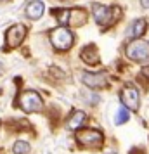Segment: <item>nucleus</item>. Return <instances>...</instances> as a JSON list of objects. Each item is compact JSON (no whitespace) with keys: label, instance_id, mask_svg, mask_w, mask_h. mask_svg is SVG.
Returning <instances> with one entry per match:
<instances>
[{"label":"nucleus","instance_id":"1","mask_svg":"<svg viewBox=\"0 0 149 154\" xmlns=\"http://www.w3.org/2000/svg\"><path fill=\"white\" fill-rule=\"evenodd\" d=\"M92 16L99 26L107 28L121 17V9L116 7V5L106 7V5H101V4H92Z\"/></svg>","mask_w":149,"mask_h":154},{"label":"nucleus","instance_id":"2","mask_svg":"<svg viewBox=\"0 0 149 154\" xmlns=\"http://www.w3.org/2000/svg\"><path fill=\"white\" fill-rule=\"evenodd\" d=\"M50 43L54 45L56 50H61V52H66L73 47V42H75V35L73 31L68 29L66 26H59V28H54L49 33Z\"/></svg>","mask_w":149,"mask_h":154},{"label":"nucleus","instance_id":"3","mask_svg":"<svg viewBox=\"0 0 149 154\" xmlns=\"http://www.w3.org/2000/svg\"><path fill=\"white\" fill-rule=\"evenodd\" d=\"M125 54L130 61L139 64H147L149 63V42L135 38L134 42H130L125 47Z\"/></svg>","mask_w":149,"mask_h":154},{"label":"nucleus","instance_id":"4","mask_svg":"<svg viewBox=\"0 0 149 154\" xmlns=\"http://www.w3.org/2000/svg\"><path fill=\"white\" fill-rule=\"evenodd\" d=\"M19 107L24 112H40L43 109V100L35 90H24L19 97Z\"/></svg>","mask_w":149,"mask_h":154},{"label":"nucleus","instance_id":"5","mask_svg":"<svg viewBox=\"0 0 149 154\" xmlns=\"http://www.w3.org/2000/svg\"><path fill=\"white\" fill-rule=\"evenodd\" d=\"M76 139L82 146H87L90 149H99L104 144V135L99 130L94 128H85V130H78L76 132Z\"/></svg>","mask_w":149,"mask_h":154},{"label":"nucleus","instance_id":"6","mask_svg":"<svg viewBox=\"0 0 149 154\" xmlns=\"http://www.w3.org/2000/svg\"><path fill=\"white\" fill-rule=\"evenodd\" d=\"M120 99H121V104L128 107L130 111H139L141 107V94L137 90L135 85L127 83L120 92Z\"/></svg>","mask_w":149,"mask_h":154},{"label":"nucleus","instance_id":"7","mask_svg":"<svg viewBox=\"0 0 149 154\" xmlns=\"http://www.w3.org/2000/svg\"><path fill=\"white\" fill-rule=\"evenodd\" d=\"M24 38H26V26H24V24H12V26L5 31L7 49H16V47H19Z\"/></svg>","mask_w":149,"mask_h":154},{"label":"nucleus","instance_id":"8","mask_svg":"<svg viewBox=\"0 0 149 154\" xmlns=\"http://www.w3.org/2000/svg\"><path fill=\"white\" fill-rule=\"evenodd\" d=\"M82 82H83L85 87L97 90V88H104L107 85V78L104 73H83L82 75Z\"/></svg>","mask_w":149,"mask_h":154},{"label":"nucleus","instance_id":"9","mask_svg":"<svg viewBox=\"0 0 149 154\" xmlns=\"http://www.w3.org/2000/svg\"><path fill=\"white\" fill-rule=\"evenodd\" d=\"M87 21H88V14L83 9H70V12H68V26L80 28V26L87 24Z\"/></svg>","mask_w":149,"mask_h":154},{"label":"nucleus","instance_id":"10","mask_svg":"<svg viewBox=\"0 0 149 154\" xmlns=\"http://www.w3.org/2000/svg\"><path fill=\"white\" fill-rule=\"evenodd\" d=\"M87 112L85 111H75L71 114L68 121H66V126H68V130H73V132H78L82 126L87 123Z\"/></svg>","mask_w":149,"mask_h":154},{"label":"nucleus","instance_id":"11","mask_svg":"<svg viewBox=\"0 0 149 154\" xmlns=\"http://www.w3.org/2000/svg\"><path fill=\"white\" fill-rule=\"evenodd\" d=\"M43 11H45V5H43L42 0H31L28 5H26V9H24L26 16H28L29 19H33V21H36V19L42 17Z\"/></svg>","mask_w":149,"mask_h":154},{"label":"nucleus","instance_id":"12","mask_svg":"<svg viewBox=\"0 0 149 154\" xmlns=\"http://www.w3.org/2000/svg\"><path fill=\"white\" fill-rule=\"evenodd\" d=\"M146 26H147V23L146 19H134V21L130 23V26L127 29V35L130 38H141L144 33H146Z\"/></svg>","mask_w":149,"mask_h":154},{"label":"nucleus","instance_id":"13","mask_svg":"<svg viewBox=\"0 0 149 154\" xmlns=\"http://www.w3.org/2000/svg\"><path fill=\"white\" fill-rule=\"evenodd\" d=\"M82 59L85 61L88 66H95V64L101 63V57H99V52H97V47L95 45H87L85 49L82 50Z\"/></svg>","mask_w":149,"mask_h":154},{"label":"nucleus","instance_id":"14","mask_svg":"<svg viewBox=\"0 0 149 154\" xmlns=\"http://www.w3.org/2000/svg\"><path fill=\"white\" fill-rule=\"evenodd\" d=\"M130 119V109L128 107H120V109H116V118H114V123L116 125H123L125 121Z\"/></svg>","mask_w":149,"mask_h":154},{"label":"nucleus","instance_id":"15","mask_svg":"<svg viewBox=\"0 0 149 154\" xmlns=\"http://www.w3.org/2000/svg\"><path fill=\"white\" fill-rule=\"evenodd\" d=\"M12 151H14V154H26L29 152V144L24 142V140H17L12 147Z\"/></svg>","mask_w":149,"mask_h":154},{"label":"nucleus","instance_id":"16","mask_svg":"<svg viewBox=\"0 0 149 154\" xmlns=\"http://www.w3.org/2000/svg\"><path fill=\"white\" fill-rule=\"evenodd\" d=\"M142 76L146 78V80H149V66H146V68H142Z\"/></svg>","mask_w":149,"mask_h":154},{"label":"nucleus","instance_id":"17","mask_svg":"<svg viewBox=\"0 0 149 154\" xmlns=\"http://www.w3.org/2000/svg\"><path fill=\"white\" fill-rule=\"evenodd\" d=\"M141 5L144 9H149V0H141Z\"/></svg>","mask_w":149,"mask_h":154},{"label":"nucleus","instance_id":"18","mask_svg":"<svg viewBox=\"0 0 149 154\" xmlns=\"http://www.w3.org/2000/svg\"><path fill=\"white\" fill-rule=\"evenodd\" d=\"M4 69H5V68H4V64L0 63V75H2V73H4Z\"/></svg>","mask_w":149,"mask_h":154},{"label":"nucleus","instance_id":"19","mask_svg":"<svg viewBox=\"0 0 149 154\" xmlns=\"http://www.w3.org/2000/svg\"><path fill=\"white\" fill-rule=\"evenodd\" d=\"M109 154H116V152H109Z\"/></svg>","mask_w":149,"mask_h":154}]
</instances>
